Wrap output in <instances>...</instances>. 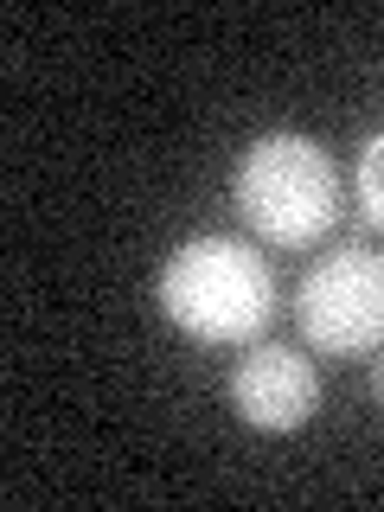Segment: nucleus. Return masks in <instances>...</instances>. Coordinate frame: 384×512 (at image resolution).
I'll return each instance as SVG.
<instances>
[{
  "instance_id": "1",
  "label": "nucleus",
  "mask_w": 384,
  "mask_h": 512,
  "mask_svg": "<svg viewBox=\"0 0 384 512\" xmlns=\"http://www.w3.org/2000/svg\"><path fill=\"white\" fill-rule=\"evenodd\" d=\"M231 205L269 250H314L346 218V180L333 154L301 128H269L237 154Z\"/></svg>"
},
{
  "instance_id": "2",
  "label": "nucleus",
  "mask_w": 384,
  "mask_h": 512,
  "mask_svg": "<svg viewBox=\"0 0 384 512\" xmlns=\"http://www.w3.org/2000/svg\"><path fill=\"white\" fill-rule=\"evenodd\" d=\"M160 314L199 346H256L276 320V276L256 244L199 231L160 269Z\"/></svg>"
},
{
  "instance_id": "3",
  "label": "nucleus",
  "mask_w": 384,
  "mask_h": 512,
  "mask_svg": "<svg viewBox=\"0 0 384 512\" xmlns=\"http://www.w3.org/2000/svg\"><path fill=\"white\" fill-rule=\"evenodd\" d=\"M295 327L301 346L320 359H372L384 352V250L340 244L295 288Z\"/></svg>"
},
{
  "instance_id": "4",
  "label": "nucleus",
  "mask_w": 384,
  "mask_h": 512,
  "mask_svg": "<svg viewBox=\"0 0 384 512\" xmlns=\"http://www.w3.org/2000/svg\"><path fill=\"white\" fill-rule=\"evenodd\" d=\"M224 397H231L237 423L263 429V436H288V429H301L320 410V372H314V359L301 346L256 340L244 359L231 365Z\"/></svg>"
},
{
  "instance_id": "5",
  "label": "nucleus",
  "mask_w": 384,
  "mask_h": 512,
  "mask_svg": "<svg viewBox=\"0 0 384 512\" xmlns=\"http://www.w3.org/2000/svg\"><path fill=\"white\" fill-rule=\"evenodd\" d=\"M352 205H359V218L384 237V128H372V135L359 141V160H352Z\"/></svg>"
},
{
  "instance_id": "6",
  "label": "nucleus",
  "mask_w": 384,
  "mask_h": 512,
  "mask_svg": "<svg viewBox=\"0 0 384 512\" xmlns=\"http://www.w3.org/2000/svg\"><path fill=\"white\" fill-rule=\"evenodd\" d=\"M372 404L384 410V352H372Z\"/></svg>"
}]
</instances>
